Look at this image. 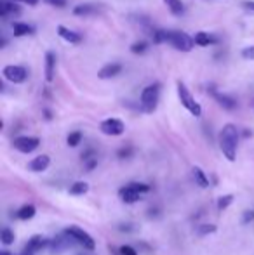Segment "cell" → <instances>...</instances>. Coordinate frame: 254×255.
I'll use <instances>...</instances> for the list:
<instances>
[{"mask_svg": "<svg viewBox=\"0 0 254 255\" xmlns=\"http://www.w3.org/2000/svg\"><path fill=\"white\" fill-rule=\"evenodd\" d=\"M49 242H45V238H42V236H33V238L30 240V242L26 243V247L23 249V252L21 255H35L38 252V250L42 249L44 245H47Z\"/></svg>", "mask_w": 254, "mask_h": 255, "instance_id": "obj_12", "label": "cell"}, {"mask_svg": "<svg viewBox=\"0 0 254 255\" xmlns=\"http://www.w3.org/2000/svg\"><path fill=\"white\" fill-rule=\"evenodd\" d=\"M87 191H89V184H87V182H84V181L73 182V184H71V188H70V195H75V196L85 195Z\"/></svg>", "mask_w": 254, "mask_h": 255, "instance_id": "obj_24", "label": "cell"}, {"mask_svg": "<svg viewBox=\"0 0 254 255\" xmlns=\"http://www.w3.org/2000/svg\"><path fill=\"white\" fill-rule=\"evenodd\" d=\"M71 12H73L75 16H78V17L92 16V14L99 12V5H96V3H78V5L73 7V10H71Z\"/></svg>", "mask_w": 254, "mask_h": 255, "instance_id": "obj_14", "label": "cell"}, {"mask_svg": "<svg viewBox=\"0 0 254 255\" xmlns=\"http://www.w3.org/2000/svg\"><path fill=\"white\" fill-rule=\"evenodd\" d=\"M0 255H12V254H9V252H0Z\"/></svg>", "mask_w": 254, "mask_h": 255, "instance_id": "obj_37", "label": "cell"}, {"mask_svg": "<svg viewBox=\"0 0 254 255\" xmlns=\"http://www.w3.org/2000/svg\"><path fill=\"white\" fill-rule=\"evenodd\" d=\"M54 70H56V56L54 52L47 51L45 52V80L51 84L54 78Z\"/></svg>", "mask_w": 254, "mask_h": 255, "instance_id": "obj_17", "label": "cell"}, {"mask_svg": "<svg viewBox=\"0 0 254 255\" xmlns=\"http://www.w3.org/2000/svg\"><path fill=\"white\" fill-rule=\"evenodd\" d=\"M169 7V10L173 12V16H183L185 14V3L181 0H164Z\"/></svg>", "mask_w": 254, "mask_h": 255, "instance_id": "obj_21", "label": "cell"}, {"mask_svg": "<svg viewBox=\"0 0 254 255\" xmlns=\"http://www.w3.org/2000/svg\"><path fill=\"white\" fill-rule=\"evenodd\" d=\"M120 255H138V252H136L132 247H129V245H124V247H120Z\"/></svg>", "mask_w": 254, "mask_h": 255, "instance_id": "obj_32", "label": "cell"}, {"mask_svg": "<svg viewBox=\"0 0 254 255\" xmlns=\"http://www.w3.org/2000/svg\"><path fill=\"white\" fill-rule=\"evenodd\" d=\"M232 202H234V196H232V195H225V196H221V198L218 200V210L223 212L225 208L230 207V203H232Z\"/></svg>", "mask_w": 254, "mask_h": 255, "instance_id": "obj_28", "label": "cell"}, {"mask_svg": "<svg viewBox=\"0 0 254 255\" xmlns=\"http://www.w3.org/2000/svg\"><path fill=\"white\" fill-rule=\"evenodd\" d=\"M216 231V226L213 224H204L199 228V235H209V233H214Z\"/></svg>", "mask_w": 254, "mask_h": 255, "instance_id": "obj_30", "label": "cell"}, {"mask_svg": "<svg viewBox=\"0 0 254 255\" xmlns=\"http://www.w3.org/2000/svg\"><path fill=\"white\" fill-rule=\"evenodd\" d=\"M237 144H239V130L234 124H227L221 128L220 134V148L228 161H235L237 158Z\"/></svg>", "mask_w": 254, "mask_h": 255, "instance_id": "obj_1", "label": "cell"}, {"mask_svg": "<svg viewBox=\"0 0 254 255\" xmlns=\"http://www.w3.org/2000/svg\"><path fill=\"white\" fill-rule=\"evenodd\" d=\"M122 73V64L120 63H108L105 66H101V70L98 71V77L101 80H110V78H115L117 75Z\"/></svg>", "mask_w": 254, "mask_h": 255, "instance_id": "obj_10", "label": "cell"}, {"mask_svg": "<svg viewBox=\"0 0 254 255\" xmlns=\"http://www.w3.org/2000/svg\"><path fill=\"white\" fill-rule=\"evenodd\" d=\"M0 240H2L3 245H10L14 242V233L9 228H3L2 233H0Z\"/></svg>", "mask_w": 254, "mask_h": 255, "instance_id": "obj_27", "label": "cell"}, {"mask_svg": "<svg viewBox=\"0 0 254 255\" xmlns=\"http://www.w3.org/2000/svg\"><path fill=\"white\" fill-rule=\"evenodd\" d=\"M241 5H242V9L248 10V12H254V0H244Z\"/></svg>", "mask_w": 254, "mask_h": 255, "instance_id": "obj_33", "label": "cell"}, {"mask_svg": "<svg viewBox=\"0 0 254 255\" xmlns=\"http://www.w3.org/2000/svg\"><path fill=\"white\" fill-rule=\"evenodd\" d=\"M35 207L33 205H23V207L19 208V210L16 212V217L21 219V221H28V219H31L35 215Z\"/></svg>", "mask_w": 254, "mask_h": 255, "instance_id": "obj_22", "label": "cell"}, {"mask_svg": "<svg viewBox=\"0 0 254 255\" xmlns=\"http://www.w3.org/2000/svg\"><path fill=\"white\" fill-rule=\"evenodd\" d=\"M35 33V28L28 23H12V35L14 37H24V35H31Z\"/></svg>", "mask_w": 254, "mask_h": 255, "instance_id": "obj_19", "label": "cell"}, {"mask_svg": "<svg viewBox=\"0 0 254 255\" xmlns=\"http://www.w3.org/2000/svg\"><path fill=\"white\" fill-rule=\"evenodd\" d=\"M2 75L10 84H24L28 78V70L19 64H7V66H3Z\"/></svg>", "mask_w": 254, "mask_h": 255, "instance_id": "obj_7", "label": "cell"}, {"mask_svg": "<svg viewBox=\"0 0 254 255\" xmlns=\"http://www.w3.org/2000/svg\"><path fill=\"white\" fill-rule=\"evenodd\" d=\"M146 51H148V42H145V40H138L131 45L132 54H145Z\"/></svg>", "mask_w": 254, "mask_h": 255, "instance_id": "obj_25", "label": "cell"}, {"mask_svg": "<svg viewBox=\"0 0 254 255\" xmlns=\"http://www.w3.org/2000/svg\"><path fill=\"white\" fill-rule=\"evenodd\" d=\"M169 44L181 52H190L193 49V45H195V40H193V37H190L188 33H185V31L176 30V31H171Z\"/></svg>", "mask_w": 254, "mask_h": 255, "instance_id": "obj_6", "label": "cell"}, {"mask_svg": "<svg viewBox=\"0 0 254 255\" xmlns=\"http://www.w3.org/2000/svg\"><path fill=\"white\" fill-rule=\"evenodd\" d=\"M12 146L21 153H33L35 149L40 146V139L33 137V135H19L12 141Z\"/></svg>", "mask_w": 254, "mask_h": 255, "instance_id": "obj_8", "label": "cell"}, {"mask_svg": "<svg viewBox=\"0 0 254 255\" xmlns=\"http://www.w3.org/2000/svg\"><path fill=\"white\" fill-rule=\"evenodd\" d=\"M99 128L105 135H120L126 130V125L120 118H106V120L101 122Z\"/></svg>", "mask_w": 254, "mask_h": 255, "instance_id": "obj_9", "label": "cell"}, {"mask_svg": "<svg viewBox=\"0 0 254 255\" xmlns=\"http://www.w3.org/2000/svg\"><path fill=\"white\" fill-rule=\"evenodd\" d=\"M21 9L16 2L12 0H0V16L7 17L9 14H19Z\"/></svg>", "mask_w": 254, "mask_h": 255, "instance_id": "obj_18", "label": "cell"}, {"mask_svg": "<svg viewBox=\"0 0 254 255\" xmlns=\"http://www.w3.org/2000/svg\"><path fill=\"white\" fill-rule=\"evenodd\" d=\"M193 40H195V45H200V47H209L213 44H218V38L207 31H197L193 35Z\"/></svg>", "mask_w": 254, "mask_h": 255, "instance_id": "obj_15", "label": "cell"}, {"mask_svg": "<svg viewBox=\"0 0 254 255\" xmlns=\"http://www.w3.org/2000/svg\"><path fill=\"white\" fill-rule=\"evenodd\" d=\"M45 3H49V5H54V7H66V0H44Z\"/></svg>", "mask_w": 254, "mask_h": 255, "instance_id": "obj_34", "label": "cell"}, {"mask_svg": "<svg viewBox=\"0 0 254 255\" xmlns=\"http://www.w3.org/2000/svg\"><path fill=\"white\" fill-rule=\"evenodd\" d=\"M253 221H254V210H246L244 215H242V224H249Z\"/></svg>", "mask_w": 254, "mask_h": 255, "instance_id": "obj_31", "label": "cell"}, {"mask_svg": "<svg viewBox=\"0 0 254 255\" xmlns=\"http://www.w3.org/2000/svg\"><path fill=\"white\" fill-rule=\"evenodd\" d=\"M12 2H21V3H28V5H37L40 0H12Z\"/></svg>", "mask_w": 254, "mask_h": 255, "instance_id": "obj_36", "label": "cell"}, {"mask_svg": "<svg viewBox=\"0 0 254 255\" xmlns=\"http://www.w3.org/2000/svg\"><path fill=\"white\" fill-rule=\"evenodd\" d=\"M80 141H82V132H78V130L71 132V134L68 135V139H66L68 146H71V148H75V146L80 144Z\"/></svg>", "mask_w": 254, "mask_h": 255, "instance_id": "obj_26", "label": "cell"}, {"mask_svg": "<svg viewBox=\"0 0 254 255\" xmlns=\"http://www.w3.org/2000/svg\"><path fill=\"white\" fill-rule=\"evenodd\" d=\"M176 87H178V98H180V101H181V104H183V108H187V110L190 111V113L195 118L202 117V106H200L199 101H195V98H193L192 92L188 91L187 85H185L181 80H178Z\"/></svg>", "mask_w": 254, "mask_h": 255, "instance_id": "obj_2", "label": "cell"}, {"mask_svg": "<svg viewBox=\"0 0 254 255\" xmlns=\"http://www.w3.org/2000/svg\"><path fill=\"white\" fill-rule=\"evenodd\" d=\"M150 191L148 184H141V182H131V184L124 186L119 189V196L124 203H136L141 200V196L145 193Z\"/></svg>", "mask_w": 254, "mask_h": 255, "instance_id": "obj_4", "label": "cell"}, {"mask_svg": "<svg viewBox=\"0 0 254 255\" xmlns=\"http://www.w3.org/2000/svg\"><path fill=\"white\" fill-rule=\"evenodd\" d=\"M242 57L249 61H254V45H249V47L242 49Z\"/></svg>", "mask_w": 254, "mask_h": 255, "instance_id": "obj_29", "label": "cell"}, {"mask_svg": "<svg viewBox=\"0 0 254 255\" xmlns=\"http://www.w3.org/2000/svg\"><path fill=\"white\" fill-rule=\"evenodd\" d=\"M64 235L70 236L71 242H75V243H78V245L84 247V250L92 252V250L96 249V242L92 240V236L89 235V233H85L84 229L77 228V226H70L68 229H64Z\"/></svg>", "mask_w": 254, "mask_h": 255, "instance_id": "obj_5", "label": "cell"}, {"mask_svg": "<svg viewBox=\"0 0 254 255\" xmlns=\"http://www.w3.org/2000/svg\"><path fill=\"white\" fill-rule=\"evenodd\" d=\"M159 98H160V84H150L146 85L141 91V108L145 113H153L159 104Z\"/></svg>", "mask_w": 254, "mask_h": 255, "instance_id": "obj_3", "label": "cell"}, {"mask_svg": "<svg viewBox=\"0 0 254 255\" xmlns=\"http://www.w3.org/2000/svg\"><path fill=\"white\" fill-rule=\"evenodd\" d=\"M49 165H51V158H49L47 154H38V156H35L33 160L28 163V168H30L31 172H44V170H47Z\"/></svg>", "mask_w": 254, "mask_h": 255, "instance_id": "obj_13", "label": "cell"}, {"mask_svg": "<svg viewBox=\"0 0 254 255\" xmlns=\"http://www.w3.org/2000/svg\"><path fill=\"white\" fill-rule=\"evenodd\" d=\"M193 179H195V184H199L200 188H209V179L200 167H193Z\"/></svg>", "mask_w": 254, "mask_h": 255, "instance_id": "obj_20", "label": "cell"}, {"mask_svg": "<svg viewBox=\"0 0 254 255\" xmlns=\"http://www.w3.org/2000/svg\"><path fill=\"white\" fill-rule=\"evenodd\" d=\"M169 35H171V31L162 30V28H155V31L152 33L153 44H164V42H169Z\"/></svg>", "mask_w": 254, "mask_h": 255, "instance_id": "obj_23", "label": "cell"}, {"mask_svg": "<svg viewBox=\"0 0 254 255\" xmlns=\"http://www.w3.org/2000/svg\"><path fill=\"white\" fill-rule=\"evenodd\" d=\"M58 33L64 42H68V44H80L82 42V35L77 33V31H73V30H68L66 26H59Z\"/></svg>", "mask_w": 254, "mask_h": 255, "instance_id": "obj_16", "label": "cell"}, {"mask_svg": "<svg viewBox=\"0 0 254 255\" xmlns=\"http://www.w3.org/2000/svg\"><path fill=\"white\" fill-rule=\"evenodd\" d=\"M211 96H213L214 99H216V103L220 104L221 108H225V110H235L237 108V101H235L232 96H228V94H221V92H218V91H214V89H211Z\"/></svg>", "mask_w": 254, "mask_h": 255, "instance_id": "obj_11", "label": "cell"}, {"mask_svg": "<svg viewBox=\"0 0 254 255\" xmlns=\"http://www.w3.org/2000/svg\"><path fill=\"white\" fill-rule=\"evenodd\" d=\"M131 153H132V149H131V148H122V149H119V156H120V158H127Z\"/></svg>", "mask_w": 254, "mask_h": 255, "instance_id": "obj_35", "label": "cell"}]
</instances>
